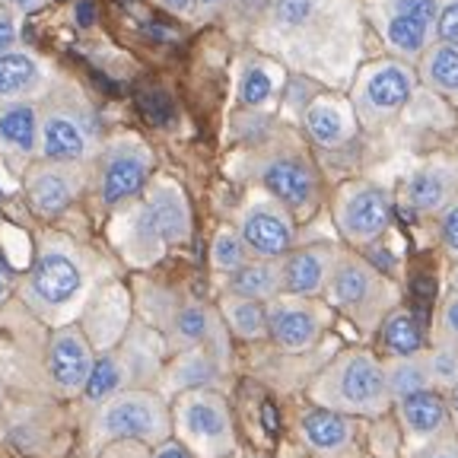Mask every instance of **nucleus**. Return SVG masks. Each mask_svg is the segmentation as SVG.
I'll list each match as a JSON object with an SVG mask.
<instances>
[{
  "label": "nucleus",
  "instance_id": "1",
  "mask_svg": "<svg viewBox=\"0 0 458 458\" xmlns=\"http://www.w3.org/2000/svg\"><path fill=\"white\" fill-rule=\"evenodd\" d=\"M265 36L277 55L328 83H351L360 0H267Z\"/></svg>",
  "mask_w": 458,
  "mask_h": 458
},
{
  "label": "nucleus",
  "instance_id": "2",
  "mask_svg": "<svg viewBox=\"0 0 458 458\" xmlns=\"http://www.w3.org/2000/svg\"><path fill=\"white\" fill-rule=\"evenodd\" d=\"M102 261L64 233H42L26 277L20 280V300L48 328L80 322L89 296L99 290Z\"/></svg>",
  "mask_w": 458,
  "mask_h": 458
},
{
  "label": "nucleus",
  "instance_id": "3",
  "mask_svg": "<svg viewBox=\"0 0 458 458\" xmlns=\"http://www.w3.org/2000/svg\"><path fill=\"white\" fill-rule=\"evenodd\" d=\"M191 239V208L179 182L153 179L147 191L122 208L114 245L134 267H150L175 245Z\"/></svg>",
  "mask_w": 458,
  "mask_h": 458
},
{
  "label": "nucleus",
  "instance_id": "4",
  "mask_svg": "<svg viewBox=\"0 0 458 458\" xmlns=\"http://www.w3.org/2000/svg\"><path fill=\"white\" fill-rule=\"evenodd\" d=\"M315 408L344 417H382L392 411V392L386 382V363L366 347L341 351L309 386Z\"/></svg>",
  "mask_w": 458,
  "mask_h": 458
},
{
  "label": "nucleus",
  "instance_id": "5",
  "mask_svg": "<svg viewBox=\"0 0 458 458\" xmlns=\"http://www.w3.org/2000/svg\"><path fill=\"white\" fill-rule=\"evenodd\" d=\"M165 363H169V347L159 337V331H153L147 322L134 318L128 335L114 344L112 351L96 357V369L89 376L83 401L89 408H96V404H102V401L114 398V394L122 392L157 388Z\"/></svg>",
  "mask_w": 458,
  "mask_h": 458
},
{
  "label": "nucleus",
  "instance_id": "6",
  "mask_svg": "<svg viewBox=\"0 0 458 458\" xmlns=\"http://www.w3.org/2000/svg\"><path fill=\"white\" fill-rule=\"evenodd\" d=\"M134 306L140 312V322H147L153 331H159V337L172 353L191 351V347H229V331L223 325L220 312L214 306H204L198 300H185L175 290L165 286L140 284L137 286Z\"/></svg>",
  "mask_w": 458,
  "mask_h": 458
},
{
  "label": "nucleus",
  "instance_id": "7",
  "mask_svg": "<svg viewBox=\"0 0 458 458\" xmlns=\"http://www.w3.org/2000/svg\"><path fill=\"white\" fill-rule=\"evenodd\" d=\"M38 114H42L38 159L89 165L102 150L96 112L77 86H51L38 102Z\"/></svg>",
  "mask_w": 458,
  "mask_h": 458
},
{
  "label": "nucleus",
  "instance_id": "8",
  "mask_svg": "<svg viewBox=\"0 0 458 458\" xmlns=\"http://www.w3.org/2000/svg\"><path fill=\"white\" fill-rule=\"evenodd\" d=\"M143 443L159 445L172 439V404L157 388H134L114 398L102 401L93 408L89 427H86V445L89 452H99L112 443Z\"/></svg>",
  "mask_w": 458,
  "mask_h": 458
},
{
  "label": "nucleus",
  "instance_id": "9",
  "mask_svg": "<svg viewBox=\"0 0 458 458\" xmlns=\"http://www.w3.org/2000/svg\"><path fill=\"white\" fill-rule=\"evenodd\" d=\"M325 302L351 318L363 335H376L388 315L401 306V286L357 251H341L337 267L325 286Z\"/></svg>",
  "mask_w": 458,
  "mask_h": 458
},
{
  "label": "nucleus",
  "instance_id": "10",
  "mask_svg": "<svg viewBox=\"0 0 458 458\" xmlns=\"http://www.w3.org/2000/svg\"><path fill=\"white\" fill-rule=\"evenodd\" d=\"M172 437L194 458H233L239 449L233 411L220 388H191L169 401Z\"/></svg>",
  "mask_w": 458,
  "mask_h": 458
},
{
  "label": "nucleus",
  "instance_id": "11",
  "mask_svg": "<svg viewBox=\"0 0 458 458\" xmlns=\"http://www.w3.org/2000/svg\"><path fill=\"white\" fill-rule=\"evenodd\" d=\"M255 179L261 191L271 194L293 216H312L322 200V179L296 140H277L258 153Z\"/></svg>",
  "mask_w": 458,
  "mask_h": 458
},
{
  "label": "nucleus",
  "instance_id": "12",
  "mask_svg": "<svg viewBox=\"0 0 458 458\" xmlns=\"http://www.w3.org/2000/svg\"><path fill=\"white\" fill-rule=\"evenodd\" d=\"M89 169H93V191L99 208L122 210L153 182V150L140 137L118 134L102 143Z\"/></svg>",
  "mask_w": 458,
  "mask_h": 458
},
{
  "label": "nucleus",
  "instance_id": "13",
  "mask_svg": "<svg viewBox=\"0 0 458 458\" xmlns=\"http://www.w3.org/2000/svg\"><path fill=\"white\" fill-rule=\"evenodd\" d=\"M417 83V67L394 61V57H382L372 61L353 77L351 83V106L357 112L360 128H379V124L392 122L401 108L408 106L414 96Z\"/></svg>",
  "mask_w": 458,
  "mask_h": 458
},
{
  "label": "nucleus",
  "instance_id": "14",
  "mask_svg": "<svg viewBox=\"0 0 458 458\" xmlns=\"http://www.w3.org/2000/svg\"><path fill=\"white\" fill-rule=\"evenodd\" d=\"M331 216H335V226L344 242L357 245V249H369L392 226V194L376 182H344L335 194V204H331Z\"/></svg>",
  "mask_w": 458,
  "mask_h": 458
},
{
  "label": "nucleus",
  "instance_id": "15",
  "mask_svg": "<svg viewBox=\"0 0 458 458\" xmlns=\"http://www.w3.org/2000/svg\"><path fill=\"white\" fill-rule=\"evenodd\" d=\"M96 347L80 328V322L51 328L48 341H45V382L57 398H83L89 376L96 369Z\"/></svg>",
  "mask_w": 458,
  "mask_h": 458
},
{
  "label": "nucleus",
  "instance_id": "16",
  "mask_svg": "<svg viewBox=\"0 0 458 458\" xmlns=\"http://www.w3.org/2000/svg\"><path fill=\"white\" fill-rule=\"evenodd\" d=\"M236 229L239 236H242L245 249L258 261H284L296 249L293 214L265 191L245 204L242 214H239Z\"/></svg>",
  "mask_w": 458,
  "mask_h": 458
},
{
  "label": "nucleus",
  "instance_id": "17",
  "mask_svg": "<svg viewBox=\"0 0 458 458\" xmlns=\"http://www.w3.org/2000/svg\"><path fill=\"white\" fill-rule=\"evenodd\" d=\"M335 309L325 300L277 296L267 302V341L284 353H309L322 341Z\"/></svg>",
  "mask_w": 458,
  "mask_h": 458
},
{
  "label": "nucleus",
  "instance_id": "18",
  "mask_svg": "<svg viewBox=\"0 0 458 458\" xmlns=\"http://www.w3.org/2000/svg\"><path fill=\"white\" fill-rule=\"evenodd\" d=\"M93 179V169L83 163H48V159H36L26 165L22 175V188H26L29 208L36 210L45 220L61 216L73 200L83 194L86 182Z\"/></svg>",
  "mask_w": 458,
  "mask_h": 458
},
{
  "label": "nucleus",
  "instance_id": "19",
  "mask_svg": "<svg viewBox=\"0 0 458 458\" xmlns=\"http://www.w3.org/2000/svg\"><path fill=\"white\" fill-rule=\"evenodd\" d=\"M131 325H134V296L114 280H106L89 296L83 315H80V328L93 341L96 353L112 351L114 344L128 335Z\"/></svg>",
  "mask_w": 458,
  "mask_h": 458
},
{
  "label": "nucleus",
  "instance_id": "20",
  "mask_svg": "<svg viewBox=\"0 0 458 458\" xmlns=\"http://www.w3.org/2000/svg\"><path fill=\"white\" fill-rule=\"evenodd\" d=\"M394 417H398V427L404 433V445L408 452H420L423 445L437 443V439L455 433V423H452L449 401L439 388H427V392H417L401 398L392 404Z\"/></svg>",
  "mask_w": 458,
  "mask_h": 458
},
{
  "label": "nucleus",
  "instance_id": "21",
  "mask_svg": "<svg viewBox=\"0 0 458 458\" xmlns=\"http://www.w3.org/2000/svg\"><path fill=\"white\" fill-rule=\"evenodd\" d=\"M226 366H229V347H214V344L172 353L163 376H159L157 392L165 401H172L175 394L191 392V388H216V382L226 376Z\"/></svg>",
  "mask_w": 458,
  "mask_h": 458
},
{
  "label": "nucleus",
  "instance_id": "22",
  "mask_svg": "<svg viewBox=\"0 0 458 458\" xmlns=\"http://www.w3.org/2000/svg\"><path fill=\"white\" fill-rule=\"evenodd\" d=\"M341 251L344 249H335V245H325V242L302 245V249L290 251L280 261L284 296H300V300H318V296H325V286H328L331 274H335Z\"/></svg>",
  "mask_w": 458,
  "mask_h": 458
},
{
  "label": "nucleus",
  "instance_id": "23",
  "mask_svg": "<svg viewBox=\"0 0 458 458\" xmlns=\"http://www.w3.org/2000/svg\"><path fill=\"white\" fill-rule=\"evenodd\" d=\"M302 128L325 150H341L357 137L360 122L351 99L337 93H318L302 108Z\"/></svg>",
  "mask_w": 458,
  "mask_h": 458
},
{
  "label": "nucleus",
  "instance_id": "24",
  "mask_svg": "<svg viewBox=\"0 0 458 458\" xmlns=\"http://www.w3.org/2000/svg\"><path fill=\"white\" fill-rule=\"evenodd\" d=\"M296 437L312 458H351L357 449V427L353 417L335 411L312 408L296 420Z\"/></svg>",
  "mask_w": 458,
  "mask_h": 458
},
{
  "label": "nucleus",
  "instance_id": "25",
  "mask_svg": "<svg viewBox=\"0 0 458 458\" xmlns=\"http://www.w3.org/2000/svg\"><path fill=\"white\" fill-rule=\"evenodd\" d=\"M369 10L372 22L379 29V38L382 45L388 48V55L394 61H404V64L417 67L420 64V57L427 55V48L437 42V29L423 26V22H414L408 16H398V13H388V10H379L366 4Z\"/></svg>",
  "mask_w": 458,
  "mask_h": 458
},
{
  "label": "nucleus",
  "instance_id": "26",
  "mask_svg": "<svg viewBox=\"0 0 458 458\" xmlns=\"http://www.w3.org/2000/svg\"><path fill=\"white\" fill-rule=\"evenodd\" d=\"M48 89V71L32 51L13 48L7 55H0V106H7V102H36Z\"/></svg>",
  "mask_w": 458,
  "mask_h": 458
},
{
  "label": "nucleus",
  "instance_id": "27",
  "mask_svg": "<svg viewBox=\"0 0 458 458\" xmlns=\"http://www.w3.org/2000/svg\"><path fill=\"white\" fill-rule=\"evenodd\" d=\"M38 134H42V114L38 102H7L0 106V153L20 163L38 159Z\"/></svg>",
  "mask_w": 458,
  "mask_h": 458
},
{
  "label": "nucleus",
  "instance_id": "28",
  "mask_svg": "<svg viewBox=\"0 0 458 458\" xmlns=\"http://www.w3.org/2000/svg\"><path fill=\"white\" fill-rule=\"evenodd\" d=\"M458 198V179L455 172L445 165H427L417 169L404 185V200L417 214H443L452 200Z\"/></svg>",
  "mask_w": 458,
  "mask_h": 458
},
{
  "label": "nucleus",
  "instance_id": "29",
  "mask_svg": "<svg viewBox=\"0 0 458 458\" xmlns=\"http://www.w3.org/2000/svg\"><path fill=\"white\" fill-rule=\"evenodd\" d=\"M223 290L233 296H242V300L274 302L277 296H284V286H280V261H258V258H251L249 265H242L239 271L229 274Z\"/></svg>",
  "mask_w": 458,
  "mask_h": 458
},
{
  "label": "nucleus",
  "instance_id": "30",
  "mask_svg": "<svg viewBox=\"0 0 458 458\" xmlns=\"http://www.w3.org/2000/svg\"><path fill=\"white\" fill-rule=\"evenodd\" d=\"M417 77L433 93H439L458 108V48H452L445 42H433L427 48V55L420 57V64H417Z\"/></svg>",
  "mask_w": 458,
  "mask_h": 458
},
{
  "label": "nucleus",
  "instance_id": "31",
  "mask_svg": "<svg viewBox=\"0 0 458 458\" xmlns=\"http://www.w3.org/2000/svg\"><path fill=\"white\" fill-rule=\"evenodd\" d=\"M216 312H220L229 335L239 337V341H265L267 337V302L223 293Z\"/></svg>",
  "mask_w": 458,
  "mask_h": 458
},
{
  "label": "nucleus",
  "instance_id": "32",
  "mask_svg": "<svg viewBox=\"0 0 458 458\" xmlns=\"http://www.w3.org/2000/svg\"><path fill=\"white\" fill-rule=\"evenodd\" d=\"M379 344L386 360H408V357H423V328L414 315L404 306H398L379 328Z\"/></svg>",
  "mask_w": 458,
  "mask_h": 458
},
{
  "label": "nucleus",
  "instance_id": "33",
  "mask_svg": "<svg viewBox=\"0 0 458 458\" xmlns=\"http://www.w3.org/2000/svg\"><path fill=\"white\" fill-rule=\"evenodd\" d=\"M280 93V67L267 57H249L239 73V102L245 108H267Z\"/></svg>",
  "mask_w": 458,
  "mask_h": 458
},
{
  "label": "nucleus",
  "instance_id": "34",
  "mask_svg": "<svg viewBox=\"0 0 458 458\" xmlns=\"http://www.w3.org/2000/svg\"><path fill=\"white\" fill-rule=\"evenodd\" d=\"M382 363H386V382H388V392H392V401H401V398H408V394L433 388L427 357L382 360Z\"/></svg>",
  "mask_w": 458,
  "mask_h": 458
},
{
  "label": "nucleus",
  "instance_id": "35",
  "mask_svg": "<svg viewBox=\"0 0 458 458\" xmlns=\"http://www.w3.org/2000/svg\"><path fill=\"white\" fill-rule=\"evenodd\" d=\"M249 261H251V251L245 249L239 229L236 226L216 229L214 242H210V265H214V271L229 277V274L239 271V267L249 265Z\"/></svg>",
  "mask_w": 458,
  "mask_h": 458
},
{
  "label": "nucleus",
  "instance_id": "36",
  "mask_svg": "<svg viewBox=\"0 0 458 458\" xmlns=\"http://www.w3.org/2000/svg\"><path fill=\"white\" fill-rule=\"evenodd\" d=\"M427 357V366H429V376H433V388L439 392H449V388L458 386V347L445 341H437L433 344V351L423 353Z\"/></svg>",
  "mask_w": 458,
  "mask_h": 458
},
{
  "label": "nucleus",
  "instance_id": "37",
  "mask_svg": "<svg viewBox=\"0 0 458 458\" xmlns=\"http://www.w3.org/2000/svg\"><path fill=\"white\" fill-rule=\"evenodd\" d=\"M366 4L388 10V13L408 16V20L423 22V26H429V29H437L439 10H443V0H366Z\"/></svg>",
  "mask_w": 458,
  "mask_h": 458
},
{
  "label": "nucleus",
  "instance_id": "38",
  "mask_svg": "<svg viewBox=\"0 0 458 458\" xmlns=\"http://www.w3.org/2000/svg\"><path fill=\"white\" fill-rule=\"evenodd\" d=\"M437 341H445L452 347H458V293L449 290V296L443 300L437 312Z\"/></svg>",
  "mask_w": 458,
  "mask_h": 458
},
{
  "label": "nucleus",
  "instance_id": "39",
  "mask_svg": "<svg viewBox=\"0 0 458 458\" xmlns=\"http://www.w3.org/2000/svg\"><path fill=\"white\" fill-rule=\"evenodd\" d=\"M439 242L452 258H458V198L439 214Z\"/></svg>",
  "mask_w": 458,
  "mask_h": 458
},
{
  "label": "nucleus",
  "instance_id": "40",
  "mask_svg": "<svg viewBox=\"0 0 458 458\" xmlns=\"http://www.w3.org/2000/svg\"><path fill=\"white\" fill-rule=\"evenodd\" d=\"M437 42H445L458 48V0H443L437 22Z\"/></svg>",
  "mask_w": 458,
  "mask_h": 458
},
{
  "label": "nucleus",
  "instance_id": "41",
  "mask_svg": "<svg viewBox=\"0 0 458 458\" xmlns=\"http://www.w3.org/2000/svg\"><path fill=\"white\" fill-rule=\"evenodd\" d=\"M16 42H20V26H16V16H13V10L0 4V55L13 51Z\"/></svg>",
  "mask_w": 458,
  "mask_h": 458
},
{
  "label": "nucleus",
  "instance_id": "42",
  "mask_svg": "<svg viewBox=\"0 0 458 458\" xmlns=\"http://www.w3.org/2000/svg\"><path fill=\"white\" fill-rule=\"evenodd\" d=\"M96 458H150V445L122 439V443H112V445H106V449H99Z\"/></svg>",
  "mask_w": 458,
  "mask_h": 458
},
{
  "label": "nucleus",
  "instance_id": "43",
  "mask_svg": "<svg viewBox=\"0 0 458 458\" xmlns=\"http://www.w3.org/2000/svg\"><path fill=\"white\" fill-rule=\"evenodd\" d=\"M411 458H458V433H449V437L437 439V443L423 445Z\"/></svg>",
  "mask_w": 458,
  "mask_h": 458
},
{
  "label": "nucleus",
  "instance_id": "44",
  "mask_svg": "<svg viewBox=\"0 0 458 458\" xmlns=\"http://www.w3.org/2000/svg\"><path fill=\"white\" fill-rule=\"evenodd\" d=\"M140 102H143V112L150 114V118H153L157 124H165V122L172 118V102L165 99L163 93H147Z\"/></svg>",
  "mask_w": 458,
  "mask_h": 458
},
{
  "label": "nucleus",
  "instance_id": "45",
  "mask_svg": "<svg viewBox=\"0 0 458 458\" xmlns=\"http://www.w3.org/2000/svg\"><path fill=\"white\" fill-rule=\"evenodd\" d=\"M16 286H20V277H16L13 265H10L7 258H4V251H0V309L10 302V296H13Z\"/></svg>",
  "mask_w": 458,
  "mask_h": 458
},
{
  "label": "nucleus",
  "instance_id": "46",
  "mask_svg": "<svg viewBox=\"0 0 458 458\" xmlns=\"http://www.w3.org/2000/svg\"><path fill=\"white\" fill-rule=\"evenodd\" d=\"M150 458H194V455L185 449V445L179 443V439L172 437V439H165V443L153 445V449H150Z\"/></svg>",
  "mask_w": 458,
  "mask_h": 458
},
{
  "label": "nucleus",
  "instance_id": "47",
  "mask_svg": "<svg viewBox=\"0 0 458 458\" xmlns=\"http://www.w3.org/2000/svg\"><path fill=\"white\" fill-rule=\"evenodd\" d=\"M73 16H77V26H93L96 20V10H93V0H77V7H73Z\"/></svg>",
  "mask_w": 458,
  "mask_h": 458
},
{
  "label": "nucleus",
  "instance_id": "48",
  "mask_svg": "<svg viewBox=\"0 0 458 458\" xmlns=\"http://www.w3.org/2000/svg\"><path fill=\"white\" fill-rule=\"evenodd\" d=\"M157 4L175 16H191L194 13V0H157Z\"/></svg>",
  "mask_w": 458,
  "mask_h": 458
},
{
  "label": "nucleus",
  "instance_id": "49",
  "mask_svg": "<svg viewBox=\"0 0 458 458\" xmlns=\"http://www.w3.org/2000/svg\"><path fill=\"white\" fill-rule=\"evenodd\" d=\"M226 4H233V0H194V13H198V16H214V13H220Z\"/></svg>",
  "mask_w": 458,
  "mask_h": 458
},
{
  "label": "nucleus",
  "instance_id": "50",
  "mask_svg": "<svg viewBox=\"0 0 458 458\" xmlns=\"http://www.w3.org/2000/svg\"><path fill=\"white\" fill-rule=\"evenodd\" d=\"M445 401H449L452 423H455V429H458V386H455V388H449V392H445Z\"/></svg>",
  "mask_w": 458,
  "mask_h": 458
},
{
  "label": "nucleus",
  "instance_id": "51",
  "mask_svg": "<svg viewBox=\"0 0 458 458\" xmlns=\"http://www.w3.org/2000/svg\"><path fill=\"white\" fill-rule=\"evenodd\" d=\"M16 10H22V13H32V10H38L42 7V0H10Z\"/></svg>",
  "mask_w": 458,
  "mask_h": 458
},
{
  "label": "nucleus",
  "instance_id": "52",
  "mask_svg": "<svg viewBox=\"0 0 458 458\" xmlns=\"http://www.w3.org/2000/svg\"><path fill=\"white\" fill-rule=\"evenodd\" d=\"M449 284H452V290L458 293V258L452 261V271H449Z\"/></svg>",
  "mask_w": 458,
  "mask_h": 458
},
{
  "label": "nucleus",
  "instance_id": "53",
  "mask_svg": "<svg viewBox=\"0 0 458 458\" xmlns=\"http://www.w3.org/2000/svg\"><path fill=\"white\" fill-rule=\"evenodd\" d=\"M0 408H4V376H0Z\"/></svg>",
  "mask_w": 458,
  "mask_h": 458
},
{
  "label": "nucleus",
  "instance_id": "54",
  "mask_svg": "<svg viewBox=\"0 0 458 458\" xmlns=\"http://www.w3.org/2000/svg\"><path fill=\"white\" fill-rule=\"evenodd\" d=\"M249 458H258V455H249Z\"/></svg>",
  "mask_w": 458,
  "mask_h": 458
},
{
  "label": "nucleus",
  "instance_id": "55",
  "mask_svg": "<svg viewBox=\"0 0 458 458\" xmlns=\"http://www.w3.org/2000/svg\"><path fill=\"white\" fill-rule=\"evenodd\" d=\"M233 458H239V455H233Z\"/></svg>",
  "mask_w": 458,
  "mask_h": 458
},
{
  "label": "nucleus",
  "instance_id": "56",
  "mask_svg": "<svg viewBox=\"0 0 458 458\" xmlns=\"http://www.w3.org/2000/svg\"><path fill=\"white\" fill-rule=\"evenodd\" d=\"M455 433H458V429H455Z\"/></svg>",
  "mask_w": 458,
  "mask_h": 458
}]
</instances>
